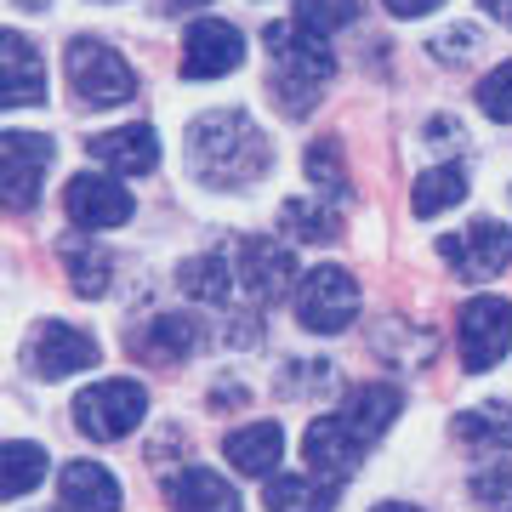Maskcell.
Returning <instances> with one entry per match:
<instances>
[{"label":"cell","mask_w":512,"mask_h":512,"mask_svg":"<svg viewBox=\"0 0 512 512\" xmlns=\"http://www.w3.org/2000/svg\"><path fill=\"white\" fill-rule=\"evenodd\" d=\"M29 365L46 376V382H57V376H74V370H92L97 365V342L86 336V330L74 325H40L35 330V348H29Z\"/></svg>","instance_id":"cell-12"},{"label":"cell","mask_w":512,"mask_h":512,"mask_svg":"<svg viewBox=\"0 0 512 512\" xmlns=\"http://www.w3.org/2000/svg\"><path fill=\"white\" fill-rule=\"evenodd\" d=\"M0 52H6V109H29L46 97V80H40V52L18 29L0 35Z\"/></svg>","instance_id":"cell-18"},{"label":"cell","mask_w":512,"mask_h":512,"mask_svg":"<svg viewBox=\"0 0 512 512\" xmlns=\"http://www.w3.org/2000/svg\"><path fill=\"white\" fill-rule=\"evenodd\" d=\"M63 57H69V86L86 109H114V103H126L137 92L131 63L114 46H103V40H69Z\"/></svg>","instance_id":"cell-3"},{"label":"cell","mask_w":512,"mask_h":512,"mask_svg":"<svg viewBox=\"0 0 512 512\" xmlns=\"http://www.w3.org/2000/svg\"><path fill=\"white\" fill-rule=\"evenodd\" d=\"M148 410V393L137 382H97L80 393V404H74V421L92 433V439H126L131 427L143 421Z\"/></svg>","instance_id":"cell-7"},{"label":"cell","mask_w":512,"mask_h":512,"mask_svg":"<svg viewBox=\"0 0 512 512\" xmlns=\"http://www.w3.org/2000/svg\"><path fill=\"white\" fill-rule=\"evenodd\" d=\"M512 342V302L507 296H473L456 319V348L467 370H495Z\"/></svg>","instance_id":"cell-4"},{"label":"cell","mask_w":512,"mask_h":512,"mask_svg":"<svg viewBox=\"0 0 512 512\" xmlns=\"http://www.w3.org/2000/svg\"><path fill=\"white\" fill-rule=\"evenodd\" d=\"M296 319L313 330V336H336L359 319V285H353L348 268H313L296 291Z\"/></svg>","instance_id":"cell-5"},{"label":"cell","mask_w":512,"mask_h":512,"mask_svg":"<svg viewBox=\"0 0 512 512\" xmlns=\"http://www.w3.org/2000/svg\"><path fill=\"white\" fill-rule=\"evenodd\" d=\"M473 501L490 512H512V473L507 467H490V473L473 478Z\"/></svg>","instance_id":"cell-31"},{"label":"cell","mask_w":512,"mask_h":512,"mask_svg":"<svg viewBox=\"0 0 512 512\" xmlns=\"http://www.w3.org/2000/svg\"><path fill=\"white\" fill-rule=\"evenodd\" d=\"M23 6H29V0H23Z\"/></svg>","instance_id":"cell-39"},{"label":"cell","mask_w":512,"mask_h":512,"mask_svg":"<svg viewBox=\"0 0 512 512\" xmlns=\"http://www.w3.org/2000/svg\"><path fill=\"white\" fill-rule=\"evenodd\" d=\"M484 46V29H473V23H450V35L433 40V57H450V63H467V57Z\"/></svg>","instance_id":"cell-32"},{"label":"cell","mask_w":512,"mask_h":512,"mask_svg":"<svg viewBox=\"0 0 512 512\" xmlns=\"http://www.w3.org/2000/svg\"><path fill=\"white\" fill-rule=\"evenodd\" d=\"M399 410H404V393H399V387H359V393H348V404H342L336 416H342L353 433L370 444L382 427H393V416H399Z\"/></svg>","instance_id":"cell-21"},{"label":"cell","mask_w":512,"mask_h":512,"mask_svg":"<svg viewBox=\"0 0 512 512\" xmlns=\"http://www.w3.org/2000/svg\"><path fill=\"white\" fill-rule=\"evenodd\" d=\"M222 456L234 461L239 473L268 478L279 467V456H285V444H279L274 421H251V427H239V433H228V439H222Z\"/></svg>","instance_id":"cell-19"},{"label":"cell","mask_w":512,"mask_h":512,"mask_svg":"<svg viewBox=\"0 0 512 512\" xmlns=\"http://www.w3.org/2000/svg\"><path fill=\"white\" fill-rule=\"evenodd\" d=\"M239 57H245V35H239L234 23L205 18L183 35V74L188 80H217V74L239 69Z\"/></svg>","instance_id":"cell-8"},{"label":"cell","mask_w":512,"mask_h":512,"mask_svg":"<svg viewBox=\"0 0 512 512\" xmlns=\"http://www.w3.org/2000/svg\"><path fill=\"white\" fill-rule=\"evenodd\" d=\"M86 154H92V160H103V165H114V171L143 177V171H154V165H160V137H154V126L97 131L92 143H86Z\"/></svg>","instance_id":"cell-15"},{"label":"cell","mask_w":512,"mask_h":512,"mask_svg":"<svg viewBox=\"0 0 512 512\" xmlns=\"http://www.w3.org/2000/svg\"><path fill=\"white\" fill-rule=\"evenodd\" d=\"M450 439L461 450H512V404H478L450 421Z\"/></svg>","instance_id":"cell-20"},{"label":"cell","mask_w":512,"mask_h":512,"mask_svg":"<svg viewBox=\"0 0 512 512\" xmlns=\"http://www.w3.org/2000/svg\"><path fill=\"white\" fill-rule=\"evenodd\" d=\"M194 348H200V325H194L188 313H154V319L131 336V353H137L143 365H154V370L183 365Z\"/></svg>","instance_id":"cell-13"},{"label":"cell","mask_w":512,"mask_h":512,"mask_svg":"<svg viewBox=\"0 0 512 512\" xmlns=\"http://www.w3.org/2000/svg\"><path fill=\"white\" fill-rule=\"evenodd\" d=\"M262 507L268 512H330L336 507V490L313 484V478H268L262 484Z\"/></svg>","instance_id":"cell-24"},{"label":"cell","mask_w":512,"mask_h":512,"mask_svg":"<svg viewBox=\"0 0 512 512\" xmlns=\"http://www.w3.org/2000/svg\"><path fill=\"white\" fill-rule=\"evenodd\" d=\"M165 6H177V12H188V6H205V0H165Z\"/></svg>","instance_id":"cell-38"},{"label":"cell","mask_w":512,"mask_h":512,"mask_svg":"<svg viewBox=\"0 0 512 512\" xmlns=\"http://www.w3.org/2000/svg\"><path fill=\"white\" fill-rule=\"evenodd\" d=\"M211 404L217 410H239V404H251V393H245V382H217L211 387Z\"/></svg>","instance_id":"cell-34"},{"label":"cell","mask_w":512,"mask_h":512,"mask_svg":"<svg viewBox=\"0 0 512 512\" xmlns=\"http://www.w3.org/2000/svg\"><path fill=\"white\" fill-rule=\"evenodd\" d=\"M63 211H69L80 228H120L131 217V194L114 177H97V171H80L69 188H63Z\"/></svg>","instance_id":"cell-9"},{"label":"cell","mask_w":512,"mask_h":512,"mask_svg":"<svg viewBox=\"0 0 512 512\" xmlns=\"http://www.w3.org/2000/svg\"><path fill=\"white\" fill-rule=\"evenodd\" d=\"M57 495H63V507L69 512H120V484H114L109 467H97V461H69L63 478H57Z\"/></svg>","instance_id":"cell-16"},{"label":"cell","mask_w":512,"mask_h":512,"mask_svg":"<svg viewBox=\"0 0 512 512\" xmlns=\"http://www.w3.org/2000/svg\"><path fill=\"white\" fill-rule=\"evenodd\" d=\"M302 171H308V183H319V188H330V194H348L353 188V177L342 171V148L330 143V137H319V143H308V154H302Z\"/></svg>","instance_id":"cell-29"},{"label":"cell","mask_w":512,"mask_h":512,"mask_svg":"<svg viewBox=\"0 0 512 512\" xmlns=\"http://www.w3.org/2000/svg\"><path fill=\"white\" fill-rule=\"evenodd\" d=\"M165 507L171 512H239V495H234V484H222L217 473L188 467V473L165 478Z\"/></svg>","instance_id":"cell-17"},{"label":"cell","mask_w":512,"mask_h":512,"mask_svg":"<svg viewBox=\"0 0 512 512\" xmlns=\"http://www.w3.org/2000/svg\"><path fill=\"white\" fill-rule=\"evenodd\" d=\"M376 512H421V507H404V501H382Z\"/></svg>","instance_id":"cell-37"},{"label":"cell","mask_w":512,"mask_h":512,"mask_svg":"<svg viewBox=\"0 0 512 512\" xmlns=\"http://www.w3.org/2000/svg\"><path fill=\"white\" fill-rule=\"evenodd\" d=\"M478 6H484V12L501 23V29H512V0H478Z\"/></svg>","instance_id":"cell-36"},{"label":"cell","mask_w":512,"mask_h":512,"mask_svg":"<svg viewBox=\"0 0 512 512\" xmlns=\"http://www.w3.org/2000/svg\"><path fill=\"white\" fill-rule=\"evenodd\" d=\"M46 160H52V143H46V137L6 131V205H12V211H35L40 205Z\"/></svg>","instance_id":"cell-10"},{"label":"cell","mask_w":512,"mask_h":512,"mask_svg":"<svg viewBox=\"0 0 512 512\" xmlns=\"http://www.w3.org/2000/svg\"><path fill=\"white\" fill-rule=\"evenodd\" d=\"M188 160H194V177L211 188H251L268 171L274 148H268V137L245 114L228 109V114H200L194 120V131H188Z\"/></svg>","instance_id":"cell-1"},{"label":"cell","mask_w":512,"mask_h":512,"mask_svg":"<svg viewBox=\"0 0 512 512\" xmlns=\"http://www.w3.org/2000/svg\"><path fill=\"white\" fill-rule=\"evenodd\" d=\"M467 200V177H461V165H433V171H421L416 188H410V211L416 217H439L450 205Z\"/></svg>","instance_id":"cell-22"},{"label":"cell","mask_w":512,"mask_h":512,"mask_svg":"<svg viewBox=\"0 0 512 512\" xmlns=\"http://www.w3.org/2000/svg\"><path fill=\"white\" fill-rule=\"evenodd\" d=\"M262 46H268V92L285 114H308L313 97L325 92L330 69H336V57H330L325 35H313L302 23H268L262 29Z\"/></svg>","instance_id":"cell-2"},{"label":"cell","mask_w":512,"mask_h":512,"mask_svg":"<svg viewBox=\"0 0 512 512\" xmlns=\"http://www.w3.org/2000/svg\"><path fill=\"white\" fill-rule=\"evenodd\" d=\"M308 387H330V370L325 365H291L279 376V393L285 399H308Z\"/></svg>","instance_id":"cell-33"},{"label":"cell","mask_w":512,"mask_h":512,"mask_svg":"<svg viewBox=\"0 0 512 512\" xmlns=\"http://www.w3.org/2000/svg\"><path fill=\"white\" fill-rule=\"evenodd\" d=\"M478 109L490 114V120H512V63H501V69L478 86Z\"/></svg>","instance_id":"cell-30"},{"label":"cell","mask_w":512,"mask_h":512,"mask_svg":"<svg viewBox=\"0 0 512 512\" xmlns=\"http://www.w3.org/2000/svg\"><path fill=\"white\" fill-rule=\"evenodd\" d=\"M302 456H308V467H319V473L342 478L359 467V456H365V439L353 433L342 416H319L308 427V439H302Z\"/></svg>","instance_id":"cell-14"},{"label":"cell","mask_w":512,"mask_h":512,"mask_svg":"<svg viewBox=\"0 0 512 512\" xmlns=\"http://www.w3.org/2000/svg\"><path fill=\"white\" fill-rule=\"evenodd\" d=\"M279 222H285V228H291L296 239H308V245H330V239L342 234V222L330 217L325 205H308V200H285Z\"/></svg>","instance_id":"cell-26"},{"label":"cell","mask_w":512,"mask_h":512,"mask_svg":"<svg viewBox=\"0 0 512 512\" xmlns=\"http://www.w3.org/2000/svg\"><path fill=\"white\" fill-rule=\"evenodd\" d=\"M239 279H245V291L256 296V302H279V296L291 291V279H296V262L285 245H268L262 234L251 239H239Z\"/></svg>","instance_id":"cell-11"},{"label":"cell","mask_w":512,"mask_h":512,"mask_svg":"<svg viewBox=\"0 0 512 512\" xmlns=\"http://www.w3.org/2000/svg\"><path fill=\"white\" fill-rule=\"evenodd\" d=\"M359 12H365V0H296V18L313 35H336V29L359 23Z\"/></svg>","instance_id":"cell-27"},{"label":"cell","mask_w":512,"mask_h":512,"mask_svg":"<svg viewBox=\"0 0 512 512\" xmlns=\"http://www.w3.org/2000/svg\"><path fill=\"white\" fill-rule=\"evenodd\" d=\"M439 256L450 262L456 279H495L501 268H512V228L507 222H473L467 234L439 239Z\"/></svg>","instance_id":"cell-6"},{"label":"cell","mask_w":512,"mask_h":512,"mask_svg":"<svg viewBox=\"0 0 512 512\" xmlns=\"http://www.w3.org/2000/svg\"><path fill=\"white\" fill-rule=\"evenodd\" d=\"M46 478V450L23 439H6V495H29Z\"/></svg>","instance_id":"cell-28"},{"label":"cell","mask_w":512,"mask_h":512,"mask_svg":"<svg viewBox=\"0 0 512 512\" xmlns=\"http://www.w3.org/2000/svg\"><path fill=\"white\" fill-rule=\"evenodd\" d=\"M393 18H421V12H433V6H444V0H382Z\"/></svg>","instance_id":"cell-35"},{"label":"cell","mask_w":512,"mask_h":512,"mask_svg":"<svg viewBox=\"0 0 512 512\" xmlns=\"http://www.w3.org/2000/svg\"><path fill=\"white\" fill-rule=\"evenodd\" d=\"M57 256H63V274H69V285L80 296L109 291V251H97V245H86V239H63Z\"/></svg>","instance_id":"cell-25"},{"label":"cell","mask_w":512,"mask_h":512,"mask_svg":"<svg viewBox=\"0 0 512 512\" xmlns=\"http://www.w3.org/2000/svg\"><path fill=\"white\" fill-rule=\"evenodd\" d=\"M177 291L205 302V308H222L228 302V262H222V251L188 256L183 268H177Z\"/></svg>","instance_id":"cell-23"}]
</instances>
